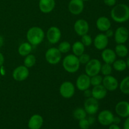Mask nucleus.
<instances>
[{"label":"nucleus","mask_w":129,"mask_h":129,"mask_svg":"<svg viewBox=\"0 0 129 129\" xmlns=\"http://www.w3.org/2000/svg\"><path fill=\"white\" fill-rule=\"evenodd\" d=\"M4 44V39L1 35H0V48Z\"/></svg>","instance_id":"obj_44"},{"label":"nucleus","mask_w":129,"mask_h":129,"mask_svg":"<svg viewBox=\"0 0 129 129\" xmlns=\"http://www.w3.org/2000/svg\"><path fill=\"white\" fill-rule=\"evenodd\" d=\"M84 8V4L83 0H70L68 4L69 12L74 15H79L83 12Z\"/></svg>","instance_id":"obj_12"},{"label":"nucleus","mask_w":129,"mask_h":129,"mask_svg":"<svg viewBox=\"0 0 129 129\" xmlns=\"http://www.w3.org/2000/svg\"><path fill=\"white\" fill-rule=\"evenodd\" d=\"M113 118L114 115L111 111L105 110L98 114V120L102 125L108 126L113 123Z\"/></svg>","instance_id":"obj_13"},{"label":"nucleus","mask_w":129,"mask_h":129,"mask_svg":"<svg viewBox=\"0 0 129 129\" xmlns=\"http://www.w3.org/2000/svg\"><path fill=\"white\" fill-rule=\"evenodd\" d=\"M102 63L98 59H91L85 65V73L89 77L99 74L100 73Z\"/></svg>","instance_id":"obj_5"},{"label":"nucleus","mask_w":129,"mask_h":129,"mask_svg":"<svg viewBox=\"0 0 129 129\" xmlns=\"http://www.w3.org/2000/svg\"><path fill=\"white\" fill-rule=\"evenodd\" d=\"M112 65H113V69L118 72L124 71L127 68L126 61L122 60V59H118V60L116 59L114 62L112 64Z\"/></svg>","instance_id":"obj_26"},{"label":"nucleus","mask_w":129,"mask_h":129,"mask_svg":"<svg viewBox=\"0 0 129 129\" xmlns=\"http://www.w3.org/2000/svg\"><path fill=\"white\" fill-rule=\"evenodd\" d=\"M102 84L106 88V89L109 91H114L119 86L117 78L112 75L105 76L103 78Z\"/></svg>","instance_id":"obj_14"},{"label":"nucleus","mask_w":129,"mask_h":129,"mask_svg":"<svg viewBox=\"0 0 129 129\" xmlns=\"http://www.w3.org/2000/svg\"><path fill=\"white\" fill-rule=\"evenodd\" d=\"M55 0H39V7L40 11L44 14L52 12L55 8Z\"/></svg>","instance_id":"obj_18"},{"label":"nucleus","mask_w":129,"mask_h":129,"mask_svg":"<svg viewBox=\"0 0 129 129\" xmlns=\"http://www.w3.org/2000/svg\"><path fill=\"white\" fill-rule=\"evenodd\" d=\"M83 1L84 2V1H90V0H83Z\"/></svg>","instance_id":"obj_46"},{"label":"nucleus","mask_w":129,"mask_h":129,"mask_svg":"<svg viewBox=\"0 0 129 129\" xmlns=\"http://www.w3.org/2000/svg\"><path fill=\"white\" fill-rule=\"evenodd\" d=\"M111 18L117 23H124L129 20V6L125 4L115 5L111 10Z\"/></svg>","instance_id":"obj_1"},{"label":"nucleus","mask_w":129,"mask_h":129,"mask_svg":"<svg viewBox=\"0 0 129 129\" xmlns=\"http://www.w3.org/2000/svg\"><path fill=\"white\" fill-rule=\"evenodd\" d=\"M45 36L44 30L39 26L30 28L28 30L26 35L28 42L34 46L40 45L44 40Z\"/></svg>","instance_id":"obj_2"},{"label":"nucleus","mask_w":129,"mask_h":129,"mask_svg":"<svg viewBox=\"0 0 129 129\" xmlns=\"http://www.w3.org/2000/svg\"><path fill=\"white\" fill-rule=\"evenodd\" d=\"M88 122H89V124L91 125V124H93L94 122H95V118L93 117H89V118H88Z\"/></svg>","instance_id":"obj_43"},{"label":"nucleus","mask_w":129,"mask_h":129,"mask_svg":"<svg viewBox=\"0 0 129 129\" xmlns=\"http://www.w3.org/2000/svg\"><path fill=\"white\" fill-rule=\"evenodd\" d=\"M115 52L120 57H125L128 53V48L124 44H117L115 48Z\"/></svg>","instance_id":"obj_25"},{"label":"nucleus","mask_w":129,"mask_h":129,"mask_svg":"<svg viewBox=\"0 0 129 129\" xmlns=\"http://www.w3.org/2000/svg\"><path fill=\"white\" fill-rule=\"evenodd\" d=\"M45 60L51 65H56L62 59V54L56 47H50L45 54Z\"/></svg>","instance_id":"obj_4"},{"label":"nucleus","mask_w":129,"mask_h":129,"mask_svg":"<svg viewBox=\"0 0 129 129\" xmlns=\"http://www.w3.org/2000/svg\"><path fill=\"white\" fill-rule=\"evenodd\" d=\"M111 21L107 16H100L96 21V28L101 31H105L111 28Z\"/></svg>","instance_id":"obj_22"},{"label":"nucleus","mask_w":129,"mask_h":129,"mask_svg":"<svg viewBox=\"0 0 129 129\" xmlns=\"http://www.w3.org/2000/svg\"><path fill=\"white\" fill-rule=\"evenodd\" d=\"M61 31L58 27L51 26L47 30L46 33L47 39L49 43L52 44H57L61 39Z\"/></svg>","instance_id":"obj_9"},{"label":"nucleus","mask_w":129,"mask_h":129,"mask_svg":"<svg viewBox=\"0 0 129 129\" xmlns=\"http://www.w3.org/2000/svg\"><path fill=\"white\" fill-rule=\"evenodd\" d=\"M129 37L128 29L125 26L117 28L114 33L115 41L117 44H123L127 41Z\"/></svg>","instance_id":"obj_10"},{"label":"nucleus","mask_w":129,"mask_h":129,"mask_svg":"<svg viewBox=\"0 0 129 129\" xmlns=\"http://www.w3.org/2000/svg\"><path fill=\"white\" fill-rule=\"evenodd\" d=\"M59 93L61 96L64 98H71L75 93V86L72 82L64 81L60 84Z\"/></svg>","instance_id":"obj_6"},{"label":"nucleus","mask_w":129,"mask_h":129,"mask_svg":"<svg viewBox=\"0 0 129 129\" xmlns=\"http://www.w3.org/2000/svg\"><path fill=\"white\" fill-rule=\"evenodd\" d=\"M126 64H127V66L129 68V57L127 58V60H126Z\"/></svg>","instance_id":"obj_45"},{"label":"nucleus","mask_w":129,"mask_h":129,"mask_svg":"<svg viewBox=\"0 0 129 129\" xmlns=\"http://www.w3.org/2000/svg\"><path fill=\"white\" fill-rule=\"evenodd\" d=\"M123 129H129V117H127L123 125Z\"/></svg>","instance_id":"obj_39"},{"label":"nucleus","mask_w":129,"mask_h":129,"mask_svg":"<svg viewBox=\"0 0 129 129\" xmlns=\"http://www.w3.org/2000/svg\"><path fill=\"white\" fill-rule=\"evenodd\" d=\"M77 88L81 91L89 89L91 86L90 77L86 74H81L78 77L76 82Z\"/></svg>","instance_id":"obj_15"},{"label":"nucleus","mask_w":129,"mask_h":129,"mask_svg":"<svg viewBox=\"0 0 129 129\" xmlns=\"http://www.w3.org/2000/svg\"><path fill=\"white\" fill-rule=\"evenodd\" d=\"M112 69H113V68L112 67L111 64L105 63V64H102L100 72L105 76L111 75L112 73Z\"/></svg>","instance_id":"obj_31"},{"label":"nucleus","mask_w":129,"mask_h":129,"mask_svg":"<svg viewBox=\"0 0 129 129\" xmlns=\"http://www.w3.org/2000/svg\"><path fill=\"white\" fill-rule=\"evenodd\" d=\"M86 116L87 113L83 108H77L73 112V117L78 120L86 118Z\"/></svg>","instance_id":"obj_29"},{"label":"nucleus","mask_w":129,"mask_h":129,"mask_svg":"<svg viewBox=\"0 0 129 129\" xmlns=\"http://www.w3.org/2000/svg\"><path fill=\"white\" fill-rule=\"evenodd\" d=\"M93 44L94 46L97 50H103V49H106L108 46V42H109V39L105 35V34H98L94 38L93 40Z\"/></svg>","instance_id":"obj_16"},{"label":"nucleus","mask_w":129,"mask_h":129,"mask_svg":"<svg viewBox=\"0 0 129 129\" xmlns=\"http://www.w3.org/2000/svg\"><path fill=\"white\" fill-rule=\"evenodd\" d=\"M36 57L33 54H28V55L25 57L23 60V64L27 68H32L36 64Z\"/></svg>","instance_id":"obj_27"},{"label":"nucleus","mask_w":129,"mask_h":129,"mask_svg":"<svg viewBox=\"0 0 129 129\" xmlns=\"http://www.w3.org/2000/svg\"><path fill=\"white\" fill-rule=\"evenodd\" d=\"M79 126L81 129H88L89 127V122H88V119L86 118H83V119L80 120H79Z\"/></svg>","instance_id":"obj_35"},{"label":"nucleus","mask_w":129,"mask_h":129,"mask_svg":"<svg viewBox=\"0 0 129 129\" xmlns=\"http://www.w3.org/2000/svg\"><path fill=\"white\" fill-rule=\"evenodd\" d=\"M102 59L105 63L112 64L117 59V55L113 49L106 48L102 50Z\"/></svg>","instance_id":"obj_19"},{"label":"nucleus","mask_w":129,"mask_h":129,"mask_svg":"<svg viewBox=\"0 0 129 129\" xmlns=\"http://www.w3.org/2000/svg\"><path fill=\"white\" fill-rule=\"evenodd\" d=\"M81 42L82 44H83L84 46L88 47L90 46V45L93 44V39L91 38V37L87 34L83 35V36H81Z\"/></svg>","instance_id":"obj_33"},{"label":"nucleus","mask_w":129,"mask_h":129,"mask_svg":"<svg viewBox=\"0 0 129 129\" xmlns=\"http://www.w3.org/2000/svg\"><path fill=\"white\" fill-rule=\"evenodd\" d=\"M78 59H79V61L81 64L86 65V64L89 61L91 58H90V56H89V55H88V54L83 53V54H81V55H79V56L78 57Z\"/></svg>","instance_id":"obj_34"},{"label":"nucleus","mask_w":129,"mask_h":129,"mask_svg":"<svg viewBox=\"0 0 129 129\" xmlns=\"http://www.w3.org/2000/svg\"><path fill=\"white\" fill-rule=\"evenodd\" d=\"M30 72L28 68L24 65L19 66L13 70L12 73V77L15 81L18 82L23 81L26 80L29 76Z\"/></svg>","instance_id":"obj_8"},{"label":"nucleus","mask_w":129,"mask_h":129,"mask_svg":"<svg viewBox=\"0 0 129 129\" xmlns=\"http://www.w3.org/2000/svg\"><path fill=\"white\" fill-rule=\"evenodd\" d=\"M107 91H108L106 89V88L103 86L102 84L95 86H93V89H91L92 97L98 100V101L101 100L105 98L107 94Z\"/></svg>","instance_id":"obj_21"},{"label":"nucleus","mask_w":129,"mask_h":129,"mask_svg":"<svg viewBox=\"0 0 129 129\" xmlns=\"http://www.w3.org/2000/svg\"><path fill=\"white\" fill-rule=\"evenodd\" d=\"M4 62H5V57H4V55H3L2 53L0 52V67L3 66Z\"/></svg>","instance_id":"obj_40"},{"label":"nucleus","mask_w":129,"mask_h":129,"mask_svg":"<svg viewBox=\"0 0 129 129\" xmlns=\"http://www.w3.org/2000/svg\"><path fill=\"white\" fill-rule=\"evenodd\" d=\"M74 31L79 36L87 34L89 30V25L88 21L84 19H79L75 22L74 25Z\"/></svg>","instance_id":"obj_11"},{"label":"nucleus","mask_w":129,"mask_h":129,"mask_svg":"<svg viewBox=\"0 0 129 129\" xmlns=\"http://www.w3.org/2000/svg\"><path fill=\"white\" fill-rule=\"evenodd\" d=\"M120 122H121V120H120V118H119V117H114V118H113V123L118 125V123H120Z\"/></svg>","instance_id":"obj_41"},{"label":"nucleus","mask_w":129,"mask_h":129,"mask_svg":"<svg viewBox=\"0 0 129 129\" xmlns=\"http://www.w3.org/2000/svg\"><path fill=\"white\" fill-rule=\"evenodd\" d=\"M103 2L108 6H114L116 5L117 0H103Z\"/></svg>","instance_id":"obj_36"},{"label":"nucleus","mask_w":129,"mask_h":129,"mask_svg":"<svg viewBox=\"0 0 129 129\" xmlns=\"http://www.w3.org/2000/svg\"><path fill=\"white\" fill-rule=\"evenodd\" d=\"M72 51H73V54L76 56L79 57L83 53H84L85 50V46L82 44L81 41H76L71 46Z\"/></svg>","instance_id":"obj_24"},{"label":"nucleus","mask_w":129,"mask_h":129,"mask_svg":"<svg viewBox=\"0 0 129 129\" xmlns=\"http://www.w3.org/2000/svg\"><path fill=\"white\" fill-rule=\"evenodd\" d=\"M102 81H103V78H102V76L99 75V74H97V75L94 76L90 77L91 85L93 86H95L102 84Z\"/></svg>","instance_id":"obj_32"},{"label":"nucleus","mask_w":129,"mask_h":129,"mask_svg":"<svg viewBox=\"0 0 129 129\" xmlns=\"http://www.w3.org/2000/svg\"><path fill=\"white\" fill-rule=\"evenodd\" d=\"M108 129H120V128L118 127V125L113 123V124H111L110 125V127Z\"/></svg>","instance_id":"obj_42"},{"label":"nucleus","mask_w":129,"mask_h":129,"mask_svg":"<svg viewBox=\"0 0 129 129\" xmlns=\"http://www.w3.org/2000/svg\"><path fill=\"white\" fill-rule=\"evenodd\" d=\"M62 67L64 70L69 73H75L80 68V62L78 57L74 54L67 55L62 60Z\"/></svg>","instance_id":"obj_3"},{"label":"nucleus","mask_w":129,"mask_h":129,"mask_svg":"<svg viewBox=\"0 0 129 129\" xmlns=\"http://www.w3.org/2000/svg\"><path fill=\"white\" fill-rule=\"evenodd\" d=\"M115 112L119 117L127 118L129 117V102L121 101L115 106Z\"/></svg>","instance_id":"obj_17"},{"label":"nucleus","mask_w":129,"mask_h":129,"mask_svg":"<svg viewBox=\"0 0 129 129\" xmlns=\"http://www.w3.org/2000/svg\"><path fill=\"white\" fill-rule=\"evenodd\" d=\"M99 107L98 100L92 96L87 98L84 102V109L87 114L91 115L96 114L99 110Z\"/></svg>","instance_id":"obj_7"},{"label":"nucleus","mask_w":129,"mask_h":129,"mask_svg":"<svg viewBox=\"0 0 129 129\" xmlns=\"http://www.w3.org/2000/svg\"><path fill=\"white\" fill-rule=\"evenodd\" d=\"M43 123V117L39 114H35L31 116L29 119L28 127L30 129H40L42 127Z\"/></svg>","instance_id":"obj_20"},{"label":"nucleus","mask_w":129,"mask_h":129,"mask_svg":"<svg viewBox=\"0 0 129 129\" xmlns=\"http://www.w3.org/2000/svg\"><path fill=\"white\" fill-rule=\"evenodd\" d=\"M105 35L107 37L110 38V37H113V35H114V32H113V30L110 28L105 31Z\"/></svg>","instance_id":"obj_38"},{"label":"nucleus","mask_w":129,"mask_h":129,"mask_svg":"<svg viewBox=\"0 0 129 129\" xmlns=\"http://www.w3.org/2000/svg\"><path fill=\"white\" fill-rule=\"evenodd\" d=\"M83 94H84V96L86 98H89V97L92 96V92L91 90H90L89 89H87L86 90H84L83 91Z\"/></svg>","instance_id":"obj_37"},{"label":"nucleus","mask_w":129,"mask_h":129,"mask_svg":"<svg viewBox=\"0 0 129 129\" xmlns=\"http://www.w3.org/2000/svg\"><path fill=\"white\" fill-rule=\"evenodd\" d=\"M57 49H59L61 54H66V53L69 52L71 49V45L69 42L63 41L59 44Z\"/></svg>","instance_id":"obj_30"},{"label":"nucleus","mask_w":129,"mask_h":129,"mask_svg":"<svg viewBox=\"0 0 129 129\" xmlns=\"http://www.w3.org/2000/svg\"><path fill=\"white\" fill-rule=\"evenodd\" d=\"M119 87L122 93L125 94H129V76L122 79Z\"/></svg>","instance_id":"obj_28"},{"label":"nucleus","mask_w":129,"mask_h":129,"mask_svg":"<svg viewBox=\"0 0 129 129\" xmlns=\"http://www.w3.org/2000/svg\"><path fill=\"white\" fill-rule=\"evenodd\" d=\"M31 51H32V45L28 42L20 44L18 49V54L23 57H25L31 54Z\"/></svg>","instance_id":"obj_23"}]
</instances>
